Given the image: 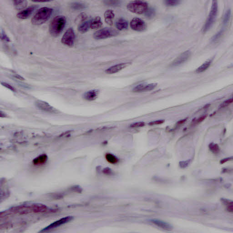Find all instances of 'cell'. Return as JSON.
Masks as SVG:
<instances>
[{"label":"cell","mask_w":233,"mask_h":233,"mask_svg":"<svg viewBox=\"0 0 233 233\" xmlns=\"http://www.w3.org/2000/svg\"><path fill=\"white\" fill-rule=\"evenodd\" d=\"M130 64V63H124L115 65L109 68H108L105 71V72L107 74H114V73H117L120 71L122 70V69L126 68Z\"/></svg>","instance_id":"cell-12"},{"label":"cell","mask_w":233,"mask_h":233,"mask_svg":"<svg viewBox=\"0 0 233 233\" xmlns=\"http://www.w3.org/2000/svg\"><path fill=\"white\" fill-rule=\"evenodd\" d=\"M230 13H231V12H230V10H227L226 13V14L224 16V20H223V24L224 25H226L228 23L229 19H230Z\"/></svg>","instance_id":"cell-27"},{"label":"cell","mask_w":233,"mask_h":233,"mask_svg":"<svg viewBox=\"0 0 233 233\" xmlns=\"http://www.w3.org/2000/svg\"><path fill=\"white\" fill-rule=\"evenodd\" d=\"M190 160H187V161H181V162H179V166L181 168H183V169L186 168L190 164Z\"/></svg>","instance_id":"cell-31"},{"label":"cell","mask_w":233,"mask_h":233,"mask_svg":"<svg viewBox=\"0 0 233 233\" xmlns=\"http://www.w3.org/2000/svg\"><path fill=\"white\" fill-rule=\"evenodd\" d=\"M105 22L108 25L112 26L113 24V20L115 17V14L112 10H108L104 14Z\"/></svg>","instance_id":"cell-16"},{"label":"cell","mask_w":233,"mask_h":233,"mask_svg":"<svg viewBox=\"0 0 233 233\" xmlns=\"http://www.w3.org/2000/svg\"><path fill=\"white\" fill-rule=\"evenodd\" d=\"M53 13V9L48 7H43L37 10L32 17L31 22L33 25H41L48 21Z\"/></svg>","instance_id":"cell-1"},{"label":"cell","mask_w":233,"mask_h":233,"mask_svg":"<svg viewBox=\"0 0 233 233\" xmlns=\"http://www.w3.org/2000/svg\"><path fill=\"white\" fill-rule=\"evenodd\" d=\"M48 159V156L46 155H42L33 160L34 165H41L44 164Z\"/></svg>","instance_id":"cell-20"},{"label":"cell","mask_w":233,"mask_h":233,"mask_svg":"<svg viewBox=\"0 0 233 233\" xmlns=\"http://www.w3.org/2000/svg\"><path fill=\"white\" fill-rule=\"evenodd\" d=\"M209 149L214 154H218L220 152V147L216 143H211L209 145Z\"/></svg>","instance_id":"cell-25"},{"label":"cell","mask_w":233,"mask_h":233,"mask_svg":"<svg viewBox=\"0 0 233 233\" xmlns=\"http://www.w3.org/2000/svg\"><path fill=\"white\" fill-rule=\"evenodd\" d=\"M164 122V120H158L155 121L151 122L149 123V125H159V124H162Z\"/></svg>","instance_id":"cell-34"},{"label":"cell","mask_w":233,"mask_h":233,"mask_svg":"<svg viewBox=\"0 0 233 233\" xmlns=\"http://www.w3.org/2000/svg\"><path fill=\"white\" fill-rule=\"evenodd\" d=\"M99 90H92L85 93L84 95V99L89 101L96 100L99 96Z\"/></svg>","instance_id":"cell-15"},{"label":"cell","mask_w":233,"mask_h":233,"mask_svg":"<svg viewBox=\"0 0 233 233\" xmlns=\"http://www.w3.org/2000/svg\"><path fill=\"white\" fill-rule=\"evenodd\" d=\"M71 7L73 9L79 10H82L85 8L86 7V5L85 3H83V2H74L72 3Z\"/></svg>","instance_id":"cell-23"},{"label":"cell","mask_w":233,"mask_h":233,"mask_svg":"<svg viewBox=\"0 0 233 233\" xmlns=\"http://www.w3.org/2000/svg\"><path fill=\"white\" fill-rule=\"evenodd\" d=\"M105 158L107 161L111 164H115L118 163L119 161L116 157L111 154H107L105 156Z\"/></svg>","instance_id":"cell-24"},{"label":"cell","mask_w":233,"mask_h":233,"mask_svg":"<svg viewBox=\"0 0 233 233\" xmlns=\"http://www.w3.org/2000/svg\"><path fill=\"white\" fill-rule=\"evenodd\" d=\"M116 27L119 30H123L128 28V22L124 18H121L116 22Z\"/></svg>","instance_id":"cell-18"},{"label":"cell","mask_w":233,"mask_h":233,"mask_svg":"<svg viewBox=\"0 0 233 233\" xmlns=\"http://www.w3.org/2000/svg\"><path fill=\"white\" fill-rule=\"evenodd\" d=\"M1 39L3 41H6L7 42H10L9 38L7 36L4 31L1 30Z\"/></svg>","instance_id":"cell-33"},{"label":"cell","mask_w":233,"mask_h":233,"mask_svg":"<svg viewBox=\"0 0 233 233\" xmlns=\"http://www.w3.org/2000/svg\"><path fill=\"white\" fill-rule=\"evenodd\" d=\"M91 21H86L81 23L78 27V30L81 33H84L87 31L90 28Z\"/></svg>","instance_id":"cell-19"},{"label":"cell","mask_w":233,"mask_h":233,"mask_svg":"<svg viewBox=\"0 0 233 233\" xmlns=\"http://www.w3.org/2000/svg\"><path fill=\"white\" fill-rule=\"evenodd\" d=\"M218 13V3L216 1H213L212 5L211 8V11L209 13V15L208 17L207 20L206 21L205 24L204 25L203 31L206 32L211 28L216 19V16Z\"/></svg>","instance_id":"cell-4"},{"label":"cell","mask_w":233,"mask_h":233,"mask_svg":"<svg viewBox=\"0 0 233 233\" xmlns=\"http://www.w3.org/2000/svg\"><path fill=\"white\" fill-rule=\"evenodd\" d=\"M181 1L178 0H174V1H165V4L169 7H173L179 5Z\"/></svg>","instance_id":"cell-26"},{"label":"cell","mask_w":233,"mask_h":233,"mask_svg":"<svg viewBox=\"0 0 233 233\" xmlns=\"http://www.w3.org/2000/svg\"><path fill=\"white\" fill-rule=\"evenodd\" d=\"M75 39V34L73 29L72 28L68 29L63 34L61 42L65 45L72 46L74 44Z\"/></svg>","instance_id":"cell-6"},{"label":"cell","mask_w":233,"mask_h":233,"mask_svg":"<svg viewBox=\"0 0 233 233\" xmlns=\"http://www.w3.org/2000/svg\"><path fill=\"white\" fill-rule=\"evenodd\" d=\"M102 22L100 17L97 16L91 20L90 22V28L93 29H97L101 28Z\"/></svg>","instance_id":"cell-17"},{"label":"cell","mask_w":233,"mask_h":233,"mask_svg":"<svg viewBox=\"0 0 233 233\" xmlns=\"http://www.w3.org/2000/svg\"><path fill=\"white\" fill-rule=\"evenodd\" d=\"M222 33H223V31H219V32L217 33V34L213 37L212 42H215L217 41L219 38L221 37V36H222Z\"/></svg>","instance_id":"cell-32"},{"label":"cell","mask_w":233,"mask_h":233,"mask_svg":"<svg viewBox=\"0 0 233 233\" xmlns=\"http://www.w3.org/2000/svg\"><path fill=\"white\" fill-rule=\"evenodd\" d=\"M73 217L72 216H67V217H64V218H61L60 220L56 221L55 222H53L52 224L50 225L49 226L45 228L41 232H45V231H49L51 229H54L62 225H64L66 223H68L70 222L73 219Z\"/></svg>","instance_id":"cell-7"},{"label":"cell","mask_w":233,"mask_h":233,"mask_svg":"<svg viewBox=\"0 0 233 233\" xmlns=\"http://www.w3.org/2000/svg\"><path fill=\"white\" fill-rule=\"evenodd\" d=\"M151 222L155 224L157 226L164 230H171L173 229V226L170 224L164 222V221L158 220H151Z\"/></svg>","instance_id":"cell-14"},{"label":"cell","mask_w":233,"mask_h":233,"mask_svg":"<svg viewBox=\"0 0 233 233\" xmlns=\"http://www.w3.org/2000/svg\"><path fill=\"white\" fill-rule=\"evenodd\" d=\"M227 211H228L229 212H233V205H229L227 207Z\"/></svg>","instance_id":"cell-39"},{"label":"cell","mask_w":233,"mask_h":233,"mask_svg":"<svg viewBox=\"0 0 233 233\" xmlns=\"http://www.w3.org/2000/svg\"><path fill=\"white\" fill-rule=\"evenodd\" d=\"M186 121V119L181 120L179 121V122H178V124H179V125H180V124H183V123H184V122Z\"/></svg>","instance_id":"cell-41"},{"label":"cell","mask_w":233,"mask_h":233,"mask_svg":"<svg viewBox=\"0 0 233 233\" xmlns=\"http://www.w3.org/2000/svg\"><path fill=\"white\" fill-rule=\"evenodd\" d=\"M87 18V16L85 13H81L78 16L77 20L81 23L83 22L86 21Z\"/></svg>","instance_id":"cell-28"},{"label":"cell","mask_w":233,"mask_h":233,"mask_svg":"<svg viewBox=\"0 0 233 233\" xmlns=\"http://www.w3.org/2000/svg\"><path fill=\"white\" fill-rule=\"evenodd\" d=\"M14 77V78H16V79H17L20 80H24V78H23L22 77V76H20V75H18V74H16V75H13Z\"/></svg>","instance_id":"cell-40"},{"label":"cell","mask_w":233,"mask_h":233,"mask_svg":"<svg viewBox=\"0 0 233 233\" xmlns=\"http://www.w3.org/2000/svg\"><path fill=\"white\" fill-rule=\"evenodd\" d=\"M157 84H140L135 87L133 89L134 93H142V92H148L151 91L157 86Z\"/></svg>","instance_id":"cell-11"},{"label":"cell","mask_w":233,"mask_h":233,"mask_svg":"<svg viewBox=\"0 0 233 233\" xmlns=\"http://www.w3.org/2000/svg\"><path fill=\"white\" fill-rule=\"evenodd\" d=\"M118 31L111 28H105L96 31L93 34V37L95 39H106L115 36L118 34Z\"/></svg>","instance_id":"cell-5"},{"label":"cell","mask_w":233,"mask_h":233,"mask_svg":"<svg viewBox=\"0 0 233 233\" xmlns=\"http://www.w3.org/2000/svg\"><path fill=\"white\" fill-rule=\"evenodd\" d=\"M190 55V52L189 51H187L183 52L172 62L171 64V66L174 67L182 64L188 60Z\"/></svg>","instance_id":"cell-10"},{"label":"cell","mask_w":233,"mask_h":233,"mask_svg":"<svg viewBox=\"0 0 233 233\" xmlns=\"http://www.w3.org/2000/svg\"><path fill=\"white\" fill-rule=\"evenodd\" d=\"M145 125V123L143 122H135L132 123L130 125V127L132 128H140L143 127Z\"/></svg>","instance_id":"cell-30"},{"label":"cell","mask_w":233,"mask_h":233,"mask_svg":"<svg viewBox=\"0 0 233 233\" xmlns=\"http://www.w3.org/2000/svg\"><path fill=\"white\" fill-rule=\"evenodd\" d=\"M207 117V115H204L201 116L200 118H199L198 119L196 120L195 122V124H198V123H200V122H202V121L204 120Z\"/></svg>","instance_id":"cell-37"},{"label":"cell","mask_w":233,"mask_h":233,"mask_svg":"<svg viewBox=\"0 0 233 233\" xmlns=\"http://www.w3.org/2000/svg\"><path fill=\"white\" fill-rule=\"evenodd\" d=\"M128 10L137 14H142L148 11V4L147 2L140 1H131L127 6Z\"/></svg>","instance_id":"cell-3"},{"label":"cell","mask_w":233,"mask_h":233,"mask_svg":"<svg viewBox=\"0 0 233 233\" xmlns=\"http://www.w3.org/2000/svg\"><path fill=\"white\" fill-rule=\"evenodd\" d=\"M130 25L131 28L136 31H143L146 28V25L145 22L140 18L137 17L133 18L131 20Z\"/></svg>","instance_id":"cell-8"},{"label":"cell","mask_w":233,"mask_h":233,"mask_svg":"<svg viewBox=\"0 0 233 233\" xmlns=\"http://www.w3.org/2000/svg\"><path fill=\"white\" fill-rule=\"evenodd\" d=\"M37 7V6L36 5H33V6H30L25 9L21 10L17 13V17L19 19H26L30 16L32 14L36 8Z\"/></svg>","instance_id":"cell-13"},{"label":"cell","mask_w":233,"mask_h":233,"mask_svg":"<svg viewBox=\"0 0 233 233\" xmlns=\"http://www.w3.org/2000/svg\"><path fill=\"white\" fill-rule=\"evenodd\" d=\"M1 84L4 86L5 87H7V88H8L9 90H11V91H13V92L15 91V89L12 86L10 85L7 84V83H1Z\"/></svg>","instance_id":"cell-35"},{"label":"cell","mask_w":233,"mask_h":233,"mask_svg":"<svg viewBox=\"0 0 233 233\" xmlns=\"http://www.w3.org/2000/svg\"><path fill=\"white\" fill-rule=\"evenodd\" d=\"M104 3L108 6H116L119 5L120 1H104Z\"/></svg>","instance_id":"cell-29"},{"label":"cell","mask_w":233,"mask_h":233,"mask_svg":"<svg viewBox=\"0 0 233 233\" xmlns=\"http://www.w3.org/2000/svg\"><path fill=\"white\" fill-rule=\"evenodd\" d=\"M212 62V61L211 60L206 61L204 63L201 65L200 66L196 69V72H197V73H200L205 71L207 69H208L209 66H211Z\"/></svg>","instance_id":"cell-21"},{"label":"cell","mask_w":233,"mask_h":233,"mask_svg":"<svg viewBox=\"0 0 233 233\" xmlns=\"http://www.w3.org/2000/svg\"><path fill=\"white\" fill-rule=\"evenodd\" d=\"M66 23V19L63 16H58L54 17L49 26V31L52 36L57 37L61 33Z\"/></svg>","instance_id":"cell-2"},{"label":"cell","mask_w":233,"mask_h":233,"mask_svg":"<svg viewBox=\"0 0 233 233\" xmlns=\"http://www.w3.org/2000/svg\"><path fill=\"white\" fill-rule=\"evenodd\" d=\"M13 2L15 7L18 10L25 8L28 5L27 1H14Z\"/></svg>","instance_id":"cell-22"},{"label":"cell","mask_w":233,"mask_h":233,"mask_svg":"<svg viewBox=\"0 0 233 233\" xmlns=\"http://www.w3.org/2000/svg\"><path fill=\"white\" fill-rule=\"evenodd\" d=\"M232 159H233V158L232 157L227 158H224V159H222V160L220 161V163L221 164H224L226 163V162H228V161H230V160H232Z\"/></svg>","instance_id":"cell-38"},{"label":"cell","mask_w":233,"mask_h":233,"mask_svg":"<svg viewBox=\"0 0 233 233\" xmlns=\"http://www.w3.org/2000/svg\"><path fill=\"white\" fill-rule=\"evenodd\" d=\"M233 102V99H229L227 100V101L224 102L222 105H221V107L223 108L229 105L230 103H232Z\"/></svg>","instance_id":"cell-36"},{"label":"cell","mask_w":233,"mask_h":233,"mask_svg":"<svg viewBox=\"0 0 233 233\" xmlns=\"http://www.w3.org/2000/svg\"><path fill=\"white\" fill-rule=\"evenodd\" d=\"M36 105L40 110L46 113L51 114H56L58 113V111L56 108L51 106L48 102L43 101H37L36 102Z\"/></svg>","instance_id":"cell-9"}]
</instances>
